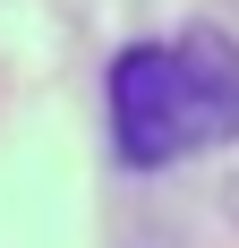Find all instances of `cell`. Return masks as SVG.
Masks as SVG:
<instances>
[{"label": "cell", "mask_w": 239, "mask_h": 248, "mask_svg": "<svg viewBox=\"0 0 239 248\" xmlns=\"http://www.w3.org/2000/svg\"><path fill=\"white\" fill-rule=\"evenodd\" d=\"M111 146L137 171L196 163L239 146V43L231 34H171L111 60Z\"/></svg>", "instance_id": "cell-1"}]
</instances>
